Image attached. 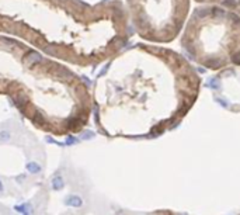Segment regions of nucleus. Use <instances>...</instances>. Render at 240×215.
Masks as SVG:
<instances>
[{"label": "nucleus", "mask_w": 240, "mask_h": 215, "mask_svg": "<svg viewBox=\"0 0 240 215\" xmlns=\"http://www.w3.org/2000/svg\"><path fill=\"white\" fill-rule=\"evenodd\" d=\"M222 3L229 7H235V6H237V0H222Z\"/></svg>", "instance_id": "4"}, {"label": "nucleus", "mask_w": 240, "mask_h": 215, "mask_svg": "<svg viewBox=\"0 0 240 215\" xmlns=\"http://www.w3.org/2000/svg\"><path fill=\"white\" fill-rule=\"evenodd\" d=\"M206 84H208V86H209L211 89H218V87H219V84H218V80H216V79H209Z\"/></svg>", "instance_id": "3"}, {"label": "nucleus", "mask_w": 240, "mask_h": 215, "mask_svg": "<svg viewBox=\"0 0 240 215\" xmlns=\"http://www.w3.org/2000/svg\"><path fill=\"white\" fill-rule=\"evenodd\" d=\"M220 59H209L206 60V66H209V68H218V66H220Z\"/></svg>", "instance_id": "2"}, {"label": "nucleus", "mask_w": 240, "mask_h": 215, "mask_svg": "<svg viewBox=\"0 0 240 215\" xmlns=\"http://www.w3.org/2000/svg\"><path fill=\"white\" fill-rule=\"evenodd\" d=\"M229 17L232 18V20H233V21L235 23H239L240 20H239V17H237V16H236V14H233V13H230V16H229Z\"/></svg>", "instance_id": "8"}, {"label": "nucleus", "mask_w": 240, "mask_h": 215, "mask_svg": "<svg viewBox=\"0 0 240 215\" xmlns=\"http://www.w3.org/2000/svg\"><path fill=\"white\" fill-rule=\"evenodd\" d=\"M0 138H2V139H7V138H9V132H2L0 134Z\"/></svg>", "instance_id": "9"}, {"label": "nucleus", "mask_w": 240, "mask_h": 215, "mask_svg": "<svg viewBox=\"0 0 240 215\" xmlns=\"http://www.w3.org/2000/svg\"><path fill=\"white\" fill-rule=\"evenodd\" d=\"M208 14V9H204V10H199V11H197V17H204V16H206Z\"/></svg>", "instance_id": "5"}, {"label": "nucleus", "mask_w": 240, "mask_h": 215, "mask_svg": "<svg viewBox=\"0 0 240 215\" xmlns=\"http://www.w3.org/2000/svg\"><path fill=\"white\" fill-rule=\"evenodd\" d=\"M214 14H215V16H219V17H222V16H223V11H222V10H219V9H214Z\"/></svg>", "instance_id": "7"}, {"label": "nucleus", "mask_w": 240, "mask_h": 215, "mask_svg": "<svg viewBox=\"0 0 240 215\" xmlns=\"http://www.w3.org/2000/svg\"><path fill=\"white\" fill-rule=\"evenodd\" d=\"M232 59H233V62H235L236 65H240V54H235Z\"/></svg>", "instance_id": "6"}, {"label": "nucleus", "mask_w": 240, "mask_h": 215, "mask_svg": "<svg viewBox=\"0 0 240 215\" xmlns=\"http://www.w3.org/2000/svg\"><path fill=\"white\" fill-rule=\"evenodd\" d=\"M28 59H30L31 63H32V62L35 63V62H39L42 58H41V55H39V54H37V52H31L30 56H28V58H26V60H28Z\"/></svg>", "instance_id": "1"}]
</instances>
